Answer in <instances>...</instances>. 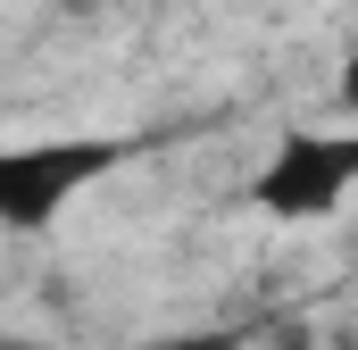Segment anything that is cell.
Instances as JSON below:
<instances>
[{
  "instance_id": "6da1fadb",
  "label": "cell",
  "mask_w": 358,
  "mask_h": 350,
  "mask_svg": "<svg viewBox=\"0 0 358 350\" xmlns=\"http://www.w3.org/2000/svg\"><path fill=\"white\" fill-rule=\"evenodd\" d=\"M350 192H358V134H317V125H283L275 159L250 183L267 217H325Z\"/></svg>"
},
{
  "instance_id": "7a4b0ae2",
  "label": "cell",
  "mask_w": 358,
  "mask_h": 350,
  "mask_svg": "<svg viewBox=\"0 0 358 350\" xmlns=\"http://www.w3.org/2000/svg\"><path fill=\"white\" fill-rule=\"evenodd\" d=\"M117 159H125V142H34V150H8L0 159V217L17 234H34Z\"/></svg>"
},
{
  "instance_id": "3957f363",
  "label": "cell",
  "mask_w": 358,
  "mask_h": 350,
  "mask_svg": "<svg viewBox=\"0 0 358 350\" xmlns=\"http://www.w3.org/2000/svg\"><path fill=\"white\" fill-rule=\"evenodd\" d=\"M159 350H242V334H225V326H208V334H176V342Z\"/></svg>"
},
{
  "instance_id": "277c9868",
  "label": "cell",
  "mask_w": 358,
  "mask_h": 350,
  "mask_svg": "<svg viewBox=\"0 0 358 350\" xmlns=\"http://www.w3.org/2000/svg\"><path fill=\"white\" fill-rule=\"evenodd\" d=\"M334 92H342V108H358V42H350V59H342V84Z\"/></svg>"
},
{
  "instance_id": "5b68a950",
  "label": "cell",
  "mask_w": 358,
  "mask_h": 350,
  "mask_svg": "<svg viewBox=\"0 0 358 350\" xmlns=\"http://www.w3.org/2000/svg\"><path fill=\"white\" fill-rule=\"evenodd\" d=\"M59 8H100V0H59Z\"/></svg>"
},
{
  "instance_id": "8992f818",
  "label": "cell",
  "mask_w": 358,
  "mask_h": 350,
  "mask_svg": "<svg viewBox=\"0 0 358 350\" xmlns=\"http://www.w3.org/2000/svg\"><path fill=\"white\" fill-rule=\"evenodd\" d=\"M17 350H25V342H17Z\"/></svg>"
}]
</instances>
